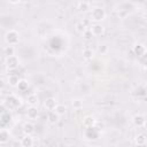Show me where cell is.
I'll use <instances>...</instances> for the list:
<instances>
[{
    "label": "cell",
    "mask_w": 147,
    "mask_h": 147,
    "mask_svg": "<svg viewBox=\"0 0 147 147\" xmlns=\"http://www.w3.org/2000/svg\"><path fill=\"white\" fill-rule=\"evenodd\" d=\"M91 21L94 23H101L106 18V10L102 7H93L91 9Z\"/></svg>",
    "instance_id": "obj_1"
},
{
    "label": "cell",
    "mask_w": 147,
    "mask_h": 147,
    "mask_svg": "<svg viewBox=\"0 0 147 147\" xmlns=\"http://www.w3.org/2000/svg\"><path fill=\"white\" fill-rule=\"evenodd\" d=\"M5 41L8 46H15L20 42V33L16 30H8L5 33Z\"/></svg>",
    "instance_id": "obj_2"
},
{
    "label": "cell",
    "mask_w": 147,
    "mask_h": 147,
    "mask_svg": "<svg viewBox=\"0 0 147 147\" xmlns=\"http://www.w3.org/2000/svg\"><path fill=\"white\" fill-rule=\"evenodd\" d=\"M5 65L8 70H14L20 65V59L16 55L7 56L6 60H5Z\"/></svg>",
    "instance_id": "obj_3"
},
{
    "label": "cell",
    "mask_w": 147,
    "mask_h": 147,
    "mask_svg": "<svg viewBox=\"0 0 147 147\" xmlns=\"http://www.w3.org/2000/svg\"><path fill=\"white\" fill-rule=\"evenodd\" d=\"M7 106L9 108H18L22 106V99L17 95H10L7 98Z\"/></svg>",
    "instance_id": "obj_4"
},
{
    "label": "cell",
    "mask_w": 147,
    "mask_h": 147,
    "mask_svg": "<svg viewBox=\"0 0 147 147\" xmlns=\"http://www.w3.org/2000/svg\"><path fill=\"white\" fill-rule=\"evenodd\" d=\"M132 123L137 127H144L145 124H146V117H145V115H142V114H136L132 117Z\"/></svg>",
    "instance_id": "obj_5"
},
{
    "label": "cell",
    "mask_w": 147,
    "mask_h": 147,
    "mask_svg": "<svg viewBox=\"0 0 147 147\" xmlns=\"http://www.w3.org/2000/svg\"><path fill=\"white\" fill-rule=\"evenodd\" d=\"M132 52L134 53V55L137 56H144L146 54V47L144 44H140V42H136L133 46H132Z\"/></svg>",
    "instance_id": "obj_6"
},
{
    "label": "cell",
    "mask_w": 147,
    "mask_h": 147,
    "mask_svg": "<svg viewBox=\"0 0 147 147\" xmlns=\"http://www.w3.org/2000/svg\"><path fill=\"white\" fill-rule=\"evenodd\" d=\"M90 30L93 36H101L105 32V26L101 23H93L92 26L90 28Z\"/></svg>",
    "instance_id": "obj_7"
},
{
    "label": "cell",
    "mask_w": 147,
    "mask_h": 147,
    "mask_svg": "<svg viewBox=\"0 0 147 147\" xmlns=\"http://www.w3.org/2000/svg\"><path fill=\"white\" fill-rule=\"evenodd\" d=\"M56 105H57V101H56V99L53 98V96H48V98H46V100H45V102H44V107H45L48 111L54 110L55 107H56Z\"/></svg>",
    "instance_id": "obj_8"
},
{
    "label": "cell",
    "mask_w": 147,
    "mask_h": 147,
    "mask_svg": "<svg viewBox=\"0 0 147 147\" xmlns=\"http://www.w3.org/2000/svg\"><path fill=\"white\" fill-rule=\"evenodd\" d=\"M82 123H83V126H84V127L90 129V127H94L96 121H95V118H94L93 116H91V115H86V116L83 118V122H82Z\"/></svg>",
    "instance_id": "obj_9"
},
{
    "label": "cell",
    "mask_w": 147,
    "mask_h": 147,
    "mask_svg": "<svg viewBox=\"0 0 147 147\" xmlns=\"http://www.w3.org/2000/svg\"><path fill=\"white\" fill-rule=\"evenodd\" d=\"M26 116L29 119H37L38 116H39V110L37 107L34 106H30L26 110Z\"/></svg>",
    "instance_id": "obj_10"
},
{
    "label": "cell",
    "mask_w": 147,
    "mask_h": 147,
    "mask_svg": "<svg viewBox=\"0 0 147 147\" xmlns=\"http://www.w3.org/2000/svg\"><path fill=\"white\" fill-rule=\"evenodd\" d=\"M33 144H34V140H33L32 136L24 134L21 139V146L22 147H33Z\"/></svg>",
    "instance_id": "obj_11"
},
{
    "label": "cell",
    "mask_w": 147,
    "mask_h": 147,
    "mask_svg": "<svg viewBox=\"0 0 147 147\" xmlns=\"http://www.w3.org/2000/svg\"><path fill=\"white\" fill-rule=\"evenodd\" d=\"M22 129H23V132H24V134H28V136H32L33 133H34V124L33 123H31V122H25L24 124H23V126H22Z\"/></svg>",
    "instance_id": "obj_12"
},
{
    "label": "cell",
    "mask_w": 147,
    "mask_h": 147,
    "mask_svg": "<svg viewBox=\"0 0 147 147\" xmlns=\"http://www.w3.org/2000/svg\"><path fill=\"white\" fill-rule=\"evenodd\" d=\"M10 139V133L6 129H0V145H5L9 141Z\"/></svg>",
    "instance_id": "obj_13"
},
{
    "label": "cell",
    "mask_w": 147,
    "mask_h": 147,
    "mask_svg": "<svg viewBox=\"0 0 147 147\" xmlns=\"http://www.w3.org/2000/svg\"><path fill=\"white\" fill-rule=\"evenodd\" d=\"M77 8L80 13H87L90 11L92 8H91V3L87 2V1H80L77 3Z\"/></svg>",
    "instance_id": "obj_14"
},
{
    "label": "cell",
    "mask_w": 147,
    "mask_h": 147,
    "mask_svg": "<svg viewBox=\"0 0 147 147\" xmlns=\"http://www.w3.org/2000/svg\"><path fill=\"white\" fill-rule=\"evenodd\" d=\"M146 141H147V137L145 133H138L134 138V142L138 145V146H145L146 145Z\"/></svg>",
    "instance_id": "obj_15"
},
{
    "label": "cell",
    "mask_w": 147,
    "mask_h": 147,
    "mask_svg": "<svg viewBox=\"0 0 147 147\" xmlns=\"http://www.w3.org/2000/svg\"><path fill=\"white\" fill-rule=\"evenodd\" d=\"M26 102L29 103V106H34L37 107L38 105V95L36 93H30L28 96H26Z\"/></svg>",
    "instance_id": "obj_16"
},
{
    "label": "cell",
    "mask_w": 147,
    "mask_h": 147,
    "mask_svg": "<svg viewBox=\"0 0 147 147\" xmlns=\"http://www.w3.org/2000/svg\"><path fill=\"white\" fill-rule=\"evenodd\" d=\"M47 119H48V122H49L51 124H56V123L60 121V116H59L57 114H55L54 110H52V111L48 113V115H47Z\"/></svg>",
    "instance_id": "obj_17"
},
{
    "label": "cell",
    "mask_w": 147,
    "mask_h": 147,
    "mask_svg": "<svg viewBox=\"0 0 147 147\" xmlns=\"http://www.w3.org/2000/svg\"><path fill=\"white\" fill-rule=\"evenodd\" d=\"M18 82H20V78H18V76H16V75H10V76L8 77V84H9V86H11V87H17Z\"/></svg>",
    "instance_id": "obj_18"
},
{
    "label": "cell",
    "mask_w": 147,
    "mask_h": 147,
    "mask_svg": "<svg viewBox=\"0 0 147 147\" xmlns=\"http://www.w3.org/2000/svg\"><path fill=\"white\" fill-rule=\"evenodd\" d=\"M55 114H57L59 116H63L65 113H67V107L64 105H61V103H57L55 109H54Z\"/></svg>",
    "instance_id": "obj_19"
},
{
    "label": "cell",
    "mask_w": 147,
    "mask_h": 147,
    "mask_svg": "<svg viewBox=\"0 0 147 147\" xmlns=\"http://www.w3.org/2000/svg\"><path fill=\"white\" fill-rule=\"evenodd\" d=\"M94 56V51L92 48H85L83 51V57L85 60H92Z\"/></svg>",
    "instance_id": "obj_20"
},
{
    "label": "cell",
    "mask_w": 147,
    "mask_h": 147,
    "mask_svg": "<svg viewBox=\"0 0 147 147\" xmlns=\"http://www.w3.org/2000/svg\"><path fill=\"white\" fill-rule=\"evenodd\" d=\"M17 87H18V90H20V91L24 92V91H26V90H28V87H29V82H28L26 79H20Z\"/></svg>",
    "instance_id": "obj_21"
},
{
    "label": "cell",
    "mask_w": 147,
    "mask_h": 147,
    "mask_svg": "<svg viewBox=\"0 0 147 147\" xmlns=\"http://www.w3.org/2000/svg\"><path fill=\"white\" fill-rule=\"evenodd\" d=\"M71 106H72V108L74 109H82L83 108V106H84V103H83V100L82 99H74L72 101H71Z\"/></svg>",
    "instance_id": "obj_22"
},
{
    "label": "cell",
    "mask_w": 147,
    "mask_h": 147,
    "mask_svg": "<svg viewBox=\"0 0 147 147\" xmlns=\"http://www.w3.org/2000/svg\"><path fill=\"white\" fill-rule=\"evenodd\" d=\"M3 54L6 55V57L7 56H11V55H15V48H14V46H6L5 48H3Z\"/></svg>",
    "instance_id": "obj_23"
},
{
    "label": "cell",
    "mask_w": 147,
    "mask_h": 147,
    "mask_svg": "<svg viewBox=\"0 0 147 147\" xmlns=\"http://www.w3.org/2000/svg\"><path fill=\"white\" fill-rule=\"evenodd\" d=\"M86 29H87V28H86V25H85L83 22H77V23H76V31H77V32L83 33Z\"/></svg>",
    "instance_id": "obj_24"
},
{
    "label": "cell",
    "mask_w": 147,
    "mask_h": 147,
    "mask_svg": "<svg viewBox=\"0 0 147 147\" xmlns=\"http://www.w3.org/2000/svg\"><path fill=\"white\" fill-rule=\"evenodd\" d=\"M82 36H83V38H84L85 40H87V41H88V40H91V39L94 37V36L92 34V32H91V30H90V29H86V30L82 33Z\"/></svg>",
    "instance_id": "obj_25"
},
{
    "label": "cell",
    "mask_w": 147,
    "mask_h": 147,
    "mask_svg": "<svg viewBox=\"0 0 147 147\" xmlns=\"http://www.w3.org/2000/svg\"><path fill=\"white\" fill-rule=\"evenodd\" d=\"M5 87H6L5 80H3V79H0V92H1L2 90H5Z\"/></svg>",
    "instance_id": "obj_26"
},
{
    "label": "cell",
    "mask_w": 147,
    "mask_h": 147,
    "mask_svg": "<svg viewBox=\"0 0 147 147\" xmlns=\"http://www.w3.org/2000/svg\"><path fill=\"white\" fill-rule=\"evenodd\" d=\"M9 3H13V5H16V3H20V1H9Z\"/></svg>",
    "instance_id": "obj_27"
},
{
    "label": "cell",
    "mask_w": 147,
    "mask_h": 147,
    "mask_svg": "<svg viewBox=\"0 0 147 147\" xmlns=\"http://www.w3.org/2000/svg\"><path fill=\"white\" fill-rule=\"evenodd\" d=\"M1 98H2V94H1V92H0V100H1Z\"/></svg>",
    "instance_id": "obj_28"
},
{
    "label": "cell",
    "mask_w": 147,
    "mask_h": 147,
    "mask_svg": "<svg viewBox=\"0 0 147 147\" xmlns=\"http://www.w3.org/2000/svg\"><path fill=\"white\" fill-rule=\"evenodd\" d=\"M88 147H96V146H88Z\"/></svg>",
    "instance_id": "obj_29"
}]
</instances>
